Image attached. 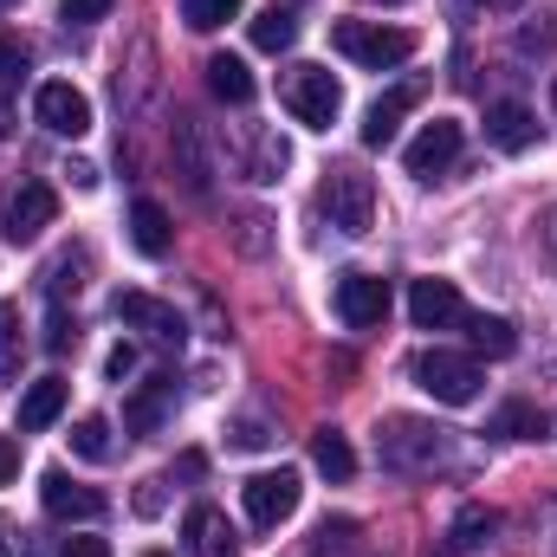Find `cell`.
I'll list each match as a JSON object with an SVG mask.
<instances>
[{"instance_id":"ac0fdd59","label":"cell","mask_w":557,"mask_h":557,"mask_svg":"<svg viewBox=\"0 0 557 557\" xmlns=\"http://www.w3.org/2000/svg\"><path fill=\"white\" fill-rule=\"evenodd\" d=\"M131 240H137V253H149V260H162L175 247V227H169V208L162 201L143 195L137 208H131Z\"/></svg>"},{"instance_id":"8992f818","label":"cell","mask_w":557,"mask_h":557,"mask_svg":"<svg viewBox=\"0 0 557 557\" xmlns=\"http://www.w3.org/2000/svg\"><path fill=\"white\" fill-rule=\"evenodd\" d=\"M59 221V195L46 188V182H20L13 195H7V214H0V234L13 240V247H33L46 227Z\"/></svg>"},{"instance_id":"2e32d148","label":"cell","mask_w":557,"mask_h":557,"mask_svg":"<svg viewBox=\"0 0 557 557\" xmlns=\"http://www.w3.org/2000/svg\"><path fill=\"white\" fill-rule=\"evenodd\" d=\"M234 552H240V532L227 525V512L195 506L188 512V557H234Z\"/></svg>"},{"instance_id":"f6af8a7d","label":"cell","mask_w":557,"mask_h":557,"mask_svg":"<svg viewBox=\"0 0 557 557\" xmlns=\"http://www.w3.org/2000/svg\"><path fill=\"white\" fill-rule=\"evenodd\" d=\"M143 557H169V552H143Z\"/></svg>"},{"instance_id":"836d02e7","label":"cell","mask_w":557,"mask_h":557,"mask_svg":"<svg viewBox=\"0 0 557 557\" xmlns=\"http://www.w3.org/2000/svg\"><path fill=\"white\" fill-rule=\"evenodd\" d=\"M13 344H20V305L0 298V370L13 363Z\"/></svg>"},{"instance_id":"277c9868","label":"cell","mask_w":557,"mask_h":557,"mask_svg":"<svg viewBox=\"0 0 557 557\" xmlns=\"http://www.w3.org/2000/svg\"><path fill=\"white\" fill-rule=\"evenodd\" d=\"M278 98H285V111H292L305 131H331L337 111H344V85H337L324 65H292L285 85H278Z\"/></svg>"},{"instance_id":"d6986e66","label":"cell","mask_w":557,"mask_h":557,"mask_svg":"<svg viewBox=\"0 0 557 557\" xmlns=\"http://www.w3.org/2000/svg\"><path fill=\"white\" fill-rule=\"evenodd\" d=\"M201 72H208V91H214L221 104H253V72H247V59H234V52H214Z\"/></svg>"},{"instance_id":"52a82bcc","label":"cell","mask_w":557,"mask_h":557,"mask_svg":"<svg viewBox=\"0 0 557 557\" xmlns=\"http://www.w3.org/2000/svg\"><path fill=\"white\" fill-rule=\"evenodd\" d=\"M33 117H39V131L78 143L91 131V98H85L78 85H65V78H46V85L33 91Z\"/></svg>"},{"instance_id":"4316f807","label":"cell","mask_w":557,"mask_h":557,"mask_svg":"<svg viewBox=\"0 0 557 557\" xmlns=\"http://www.w3.org/2000/svg\"><path fill=\"white\" fill-rule=\"evenodd\" d=\"M72 454H78V460H111V421L104 416L72 421Z\"/></svg>"},{"instance_id":"7c38bea8","label":"cell","mask_w":557,"mask_h":557,"mask_svg":"<svg viewBox=\"0 0 557 557\" xmlns=\"http://www.w3.org/2000/svg\"><path fill=\"white\" fill-rule=\"evenodd\" d=\"M454 156H460V124H454V117H434V124H421V137L403 149V162H409V175H416V182L447 175V169H454Z\"/></svg>"},{"instance_id":"6da1fadb","label":"cell","mask_w":557,"mask_h":557,"mask_svg":"<svg viewBox=\"0 0 557 557\" xmlns=\"http://www.w3.org/2000/svg\"><path fill=\"white\" fill-rule=\"evenodd\" d=\"M331 46L350 65H363V72H396V65L416 59V33L409 26H383V20H337L331 26Z\"/></svg>"},{"instance_id":"5bb4252c","label":"cell","mask_w":557,"mask_h":557,"mask_svg":"<svg viewBox=\"0 0 557 557\" xmlns=\"http://www.w3.org/2000/svg\"><path fill=\"white\" fill-rule=\"evenodd\" d=\"M421 104V78H403V85H389L370 111H363V143L370 149H389L396 143V131H403V117Z\"/></svg>"},{"instance_id":"d590c367","label":"cell","mask_w":557,"mask_h":557,"mask_svg":"<svg viewBox=\"0 0 557 557\" xmlns=\"http://www.w3.org/2000/svg\"><path fill=\"white\" fill-rule=\"evenodd\" d=\"M13 480H20V441L0 434V486H13Z\"/></svg>"},{"instance_id":"1f68e13d","label":"cell","mask_w":557,"mask_h":557,"mask_svg":"<svg viewBox=\"0 0 557 557\" xmlns=\"http://www.w3.org/2000/svg\"><path fill=\"white\" fill-rule=\"evenodd\" d=\"M519 52H525V59H532V52H539V59H545V52H557V26L545 20V13H539L525 33H519Z\"/></svg>"},{"instance_id":"74e56055","label":"cell","mask_w":557,"mask_h":557,"mask_svg":"<svg viewBox=\"0 0 557 557\" xmlns=\"http://www.w3.org/2000/svg\"><path fill=\"white\" fill-rule=\"evenodd\" d=\"M137 512H143V519H156V512H162V480H143V493H137Z\"/></svg>"},{"instance_id":"ab89813d","label":"cell","mask_w":557,"mask_h":557,"mask_svg":"<svg viewBox=\"0 0 557 557\" xmlns=\"http://www.w3.org/2000/svg\"><path fill=\"white\" fill-rule=\"evenodd\" d=\"M65 175H72V182H78V188H98V169H91V162H72V169H65Z\"/></svg>"},{"instance_id":"44dd1931","label":"cell","mask_w":557,"mask_h":557,"mask_svg":"<svg viewBox=\"0 0 557 557\" xmlns=\"http://www.w3.org/2000/svg\"><path fill=\"white\" fill-rule=\"evenodd\" d=\"M311 467H318L331 486H344V480L357 473V447H350L337 428H318V434H311Z\"/></svg>"},{"instance_id":"4dcf8cb0","label":"cell","mask_w":557,"mask_h":557,"mask_svg":"<svg viewBox=\"0 0 557 557\" xmlns=\"http://www.w3.org/2000/svg\"><path fill=\"white\" fill-rule=\"evenodd\" d=\"M72 344H78V324L65 318V305H52V318H46V350H52V357H65Z\"/></svg>"},{"instance_id":"e575fe53","label":"cell","mask_w":557,"mask_h":557,"mask_svg":"<svg viewBox=\"0 0 557 557\" xmlns=\"http://www.w3.org/2000/svg\"><path fill=\"white\" fill-rule=\"evenodd\" d=\"M131 370H137V350H131V344H117V350L104 357V376H111V383H124Z\"/></svg>"},{"instance_id":"d6a6232c","label":"cell","mask_w":557,"mask_h":557,"mask_svg":"<svg viewBox=\"0 0 557 557\" xmlns=\"http://www.w3.org/2000/svg\"><path fill=\"white\" fill-rule=\"evenodd\" d=\"M117 0H59V20H72V26H91V20H104Z\"/></svg>"},{"instance_id":"60d3db41","label":"cell","mask_w":557,"mask_h":557,"mask_svg":"<svg viewBox=\"0 0 557 557\" xmlns=\"http://www.w3.org/2000/svg\"><path fill=\"white\" fill-rule=\"evenodd\" d=\"M13 131V98H0V137Z\"/></svg>"},{"instance_id":"ee69618b","label":"cell","mask_w":557,"mask_h":557,"mask_svg":"<svg viewBox=\"0 0 557 557\" xmlns=\"http://www.w3.org/2000/svg\"><path fill=\"white\" fill-rule=\"evenodd\" d=\"M493 7H525V0H493Z\"/></svg>"},{"instance_id":"9a60e30c","label":"cell","mask_w":557,"mask_h":557,"mask_svg":"<svg viewBox=\"0 0 557 557\" xmlns=\"http://www.w3.org/2000/svg\"><path fill=\"white\" fill-rule=\"evenodd\" d=\"M486 143L506 149V156H519V149L539 143V117H532L519 98H499V104H486Z\"/></svg>"},{"instance_id":"3957f363","label":"cell","mask_w":557,"mask_h":557,"mask_svg":"<svg viewBox=\"0 0 557 557\" xmlns=\"http://www.w3.org/2000/svg\"><path fill=\"white\" fill-rule=\"evenodd\" d=\"M318 214L337 234H370V221H376V182L363 169H331L318 182Z\"/></svg>"},{"instance_id":"ffe728a7","label":"cell","mask_w":557,"mask_h":557,"mask_svg":"<svg viewBox=\"0 0 557 557\" xmlns=\"http://www.w3.org/2000/svg\"><path fill=\"white\" fill-rule=\"evenodd\" d=\"M59 416H65V383H59V376H39V383L20 396V434H39V428H52Z\"/></svg>"},{"instance_id":"ba28073f","label":"cell","mask_w":557,"mask_h":557,"mask_svg":"<svg viewBox=\"0 0 557 557\" xmlns=\"http://www.w3.org/2000/svg\"><path fill=\"white\" fill-rule=\"evenodd\" d=\"M240 499H247V519H253L260 532H273V525H285V519L298 512V473H292V467L253 473V480L240 486Z\"/></svg>"},{"instance_id":"cb8c5ba5","label":"cell","mask_w":557,"mask_h":557,"mask_svg":"<svg viewBox=\"0 0 557 557\" xmlns=\"http://www.w3.org/2000/svg\"><path fill=\"white\" fill-rule=\"evenodd\" d=\"M493 525H499V519H493L486 506H460V519H454L447 539H454V552H480V545L493 539Z\"/></svg>"},{"instance_id":"e0dca14e","label":"cell","mask_w":557,"mask_h":557,"mask_svg":"<svg viewBox=\"0 0 557 557\" xmlns=\"http://www.w3.org/2000/svg\"><path fill=\"white\" fill-rule=\"evenodd\" d=\"M169 403H175V376H149L137 396L124 403V428H131V434H156L162 416H169Z\"/></svg>"},{"instance_id":"7dc6e473","label":"cell","mask_w":557,"mask_h":557,"mask_svg":"<svg viewBox=\"0 0 557 557\" xmlns=\"http://www.w3.org/2000/svg\"><path fill=\"white\" fill-rule=\"evenodd\" d=\"M552 104H557V85H552Z\"/></svg>"},{"instance_id":"8d00e7d4","label":"cell","mask_w":557,"mask_h":557,"mask_svg":"<svg viewBox=\"0 0 557 557\" xmlns=\"http://www.w3.org/2000/svg\"><path fill=\"white\" fill-rule=\"evenodd\" d=\"M59 557H111V545H104V539H65Z\"/></svg>"},{"instance_id":"8fae6325","label":"cell","mask_w":557,"mask_h":557,"mask_svg":"<svg viewBox=\"0 0 557 557\" xmlns=\"http://www.w3.org/2000/svg\"><path fill=\"white\" fill-rule=\"evenodd\" d=\"M39 499H46V512H52V519H85V525H91V519H104V506H111L98 486H78L65 467H46V473H39Z\"/></svg>"},{"instance_id":"30bf717a","label":"cell","mask_w":557,"mask_h":557,"mask_svg":"<svg viewBox=\"0 0 557 557\" xmlns=\"http://www.w3.org/2000/svg\"><path fill=\"white\" fill-rule=\"evenodd\" d=\"M409 318H416V331H454V324H467V298H460L454 278H416L409 285Z\"/></svg>"},{"instance_id":"7a4b0ae2","label":"cell","mask_w":557,"mask_h":557,"mask_svg":"<svg viewBox=\"0 0 557 557\" xmlns=\"http://www.w3.org/2000/svg\"><path fill=\"white\" fill-rule=\"evenodd\" d=\"M376 454H383L389 473H434L447 460V428H434L421 416H389L376 428Z\"/></svg>"},{"instance_id":"7bdbcfd3","label":"cell","mask_w":557,"mask_h":557,"mask_svg":"<svg viewBox=\"0 0 557 557\" xmlns=\"http://www.w3.org/2000/svg\"><path fill=\"white\" fill-rule=\"evenodd\" d=\"M370 7H409V0H370Z\"/></svg>"},{"instance_id":"4fadbf2b","label":"cell","mask_w":557,"mask_h":557,"mask_svg":"<svg viewBox=\"0 0 557 557\" xmlns=\"http://www.w3.org/2000/svg\"><path fill=\"white\" fill-rule=\"evenodd\" d=\"M117 318L137 324V331H149L156 344H182V337H188L182 311H175L169 298H156V292H117Z\"/></svg>"},{"instance_id":"7402d4cb","label":"cell","mask_w":557,"mask_h":557,"mask_svg":"<svg viewBox=\"0 0 557 557\" xmlns=\"http://www.w3.org/2000/svg\"><path fill=\"white\" fill-rule=\"evenodd\" d=\"M467 337H473L480 357H512L519 350V331L506 318H486V311H467Z\"/></svg>"},{"instance_id":"f1b7e54d","label":"cell","mask_w":557,"mask_h":557,"mask_svg":"<svg viewBox=\"0 0 557 557\" xmlns=\"http://www.w3.org/2000/svg\"><path fill=\"white\" fill-rule=\"evenodd\" d=\"M285 162H292V149L278 137H253V182H278Z\"/></svg>"},{"instance_id":"d4e9b609","label":"cell","mask_w":557,"mask_h":557,"mask_svg":"<svg viewBox=\"0 0 557 557\" xmlns=\"http://www.w3.org/2000/svg\"><path fill=\"white\" fill-rule=\"evenodd\" d=\"M247 13V0H182V20L195 26V33H214V26H227V20H240Z\"/></svg>"},{"instance_id":"603a6c76","label":"cell","mask_w":557,"mask_h":557,"mask_svg":"<svg viewBox=\"0 0 557 557\" xmlns=\"http://www.w3.org/2000/svg\"><path fill=\"white\" fill-rule=\"evenodd\" d=\"M292 39H298V13L273 0V7L253 20V46H260V52H292Z\"/></svg>"},{"instance_id":"b9f144b4","label":"cell","mask_w":557,"mask_h":557,"mask_svg":"<svg viewBox=\"0 0 557 557\" xmlns=\"http://www.w3.org/2000/svg\"><path fill=\"white\" fill-rule=\"evenodd\" d=\"M7 539H13V525L0 519V557H20V552H13V545H7Z\"/></svg>"},{"instance_id":"f546056e","label":"cell","mask_w":557,"mask_h":557,"mask_svg":"<svg viewBox=\"0 0 557 557\" xmlns=\"http://www.w3.org/2000/svg\"><path fill=\"white\" fill-rule=\"evenodd\" d=\"M26 65H33V59H26V46H20V39H0V98H13V91H20Z\"/></svg>"},{"instance_id":"9c48e42d","label":"cell","mask_w":557,"mask_h":557,"mask_svg":"<svg viewBox=\"0 0 557 557\" xmlns=\"http://www.w3.org/2000/svg\"><path fill=\"white\" fill-rule=\"evenodd\" d=\"M337 318L350 331H376L389 318V278L376 273H344L337 278Z\"/></svg>"},{"instance_id":"5b68a950","label":"cell","mask_w":557,"mask_h":557,"mask_svg":"<svg viewBox=\"0 0 557 557\" xmlns=\"http://www.w3.org/2000/svg\"><path fill=\"white\" fill-rule=\"evenodd\" d=\"M416 383L434 396V403H447V409H467V403H480V363L473 357H460V350H421L416 357Z\"/></svg>"},{"instance_id":"484cf974","label":"cell","mask_w":557,"mask_h":557,"mask_svg":"<svg viewBox=\"0 0 557 557\" xmlns=\"http://www.w3.org/2000/svg\"><path fill=\"white\" fill-rule=\"evenodd\" d=\"M493 434H506V441H539V434H545V416H539L532 403H506V409L493 416Z\"/></svg>"},{"instance_id":"f35d334b","label":"cell","mask_w":557,"mask_h":557,"mask_svg":"<svg viewBox=\"0 0 557 557\" xmlns=\"http://www.w3.org/2000/svg\"><path fill=\"white\" fill-rule=\"evenodd\" d=\"M267 441H273V434H267L260 421H240V428H234V447H267Z\"/></svg>"},{"instance_id":"bcb514c9","label":"cell","mask_w":557,"mask_h":557,"mask_svg":"<svg viewBox=\"0 0 557 557\" xmlns=\"http://www.w3.org/2000/svg\"><path fill=\"white\" fill-rule=\"evenodd\" d=\"M434 557H454V552H434Z\"/></svg>"},{"instance_id":"83f0119b","label":"cell","mask_w":557,"mask_h":557,"mask_svg":"<svg viewBox=\"0 0 557 557\" xmlns=\"http://www.w3.org/2000/svg\"><path fill=\"white\" fill-rule=\"evenodd\" d=\"M175 149H182L188 188H195V195H208V162H201V149H195V124H175Z\"/></svg>"},{"instance_id":"c3c4849f","label":"cell","mask_w":557,"mask_h":557,"mask_svg":"<svg viewBox=\"0 0 557 557\" xmlns=\"http://www.w3.org/2000/svg\"><path fill=\"white\" fill-rule=\"evenodd\" d=\"M0 7H13V0H0Z\"/></svg>"}]
</instances>
